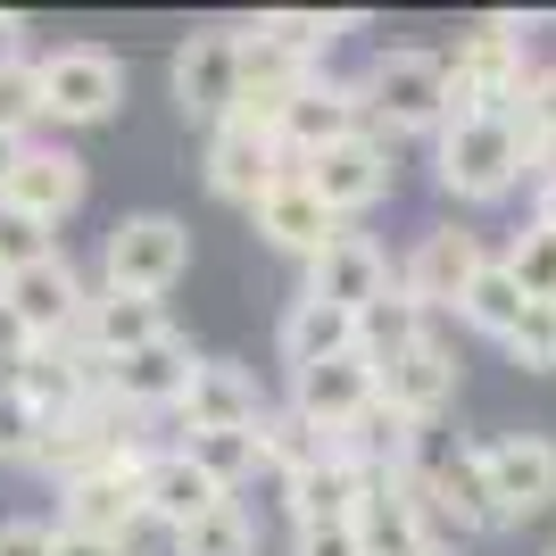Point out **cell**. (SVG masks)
Instances as JSON below:
<instances>
[{"label":"cell","instance_id":"1f68e13d","mask_svg":"<svg viewBox=\"0 0 556 556\" xmlns=\"http://www.w3.org/2000/svg\"><path fill=\"white\" fill-rule=\"evenodd\" d=\"M50 232H59V225H42V216H25V208L0 200V282H17V275H34L42 257H59Z\"/></svg>","mask_w":556,"mask_h":556},{"label":"cell","instance_id":"d6a6232c","mask_svg":"<svg viewBox=\"0 0 556 556\" xmlns=\"http://www.w3.org/2000/svg\"><path fill=\"white\" fill-rule=\"evenodd\" d=\"M257 25H266V34L300 59V67H316V59L349 34V17H325V9H275V17H257Z\"/></svg>","mask_w":556,"mask_h":556},{"label":"cell","instance_id":"f35d334b","mask_svg":"<svg viewBox=\"0 0 556 556\" xmlns=\"http://www.w3.org/2000/svg\"><path fill=\"white\" fill-rule=\"evenodd\" d=\"M34 441H42V416L25 407L17 382H0V457H34Z\"/></svg>","mask_w":556,"mask_h":556},{"label":"cell","instance_id":"74e56055","mask_svg":"<svg viewBox=\"0 0 556 556\" xmlns=\"http://www.w3.org/2000/svg\"><path fill=\"white\" fill-rule=\"evenodd\" d=\"M507 357H515V366H532V374H556V300H532V316L515 325Z\"/></svg>","mask_w":556,"mask_h":556},{"label":"cell","instance_id":"836d02e7","mask_svg":"<svg viewBox=\"0 0 556 556\" xmlns=\"http://www.w3.org/2000/svg\"><path fill=\"white\" fill-rule=\"evenodd\" d=\"M515 134H523V150H532V166L556 159V59L532 75V92H523V109H515Z\"/></svg>","mask_w":556,"mask_h":556},{"label":"cell","instance_id":"e0dca14e","mask_svg":"<svg viewBox=\"0 0 556 556\" xmlns=\"http://www.w3.org/2000/svg\"><path fill=\"white\" fill-rule=\"evenodd\" d=\"M399 282H391V257L374 250L366 232H341L316 266H307V300H325V307H349V316H366L374 300H391Z\"/></svg>","mask_w":556,"mask_h":556},{"label":"cell","instance_id":"277c9868","mask_svg":"<svg viewBox=\"0 0 556 556\" xmlns=\"http://www.w3.org/2000/svg\"><path fill=\"white\" fill-rule=\"evenodd\" d=\"M191 266V232L175 216H116L100 241V291H134V300H166Z\"/></svg>","mask_w":556,"mask_h":556},{"label":"cell","instance_id":"6da1fadb","mask_svg":"<svg viewBox=\"0 0 556 556\" xmlns=\"http://www.w3.org/2000/svg\"><path fill=\"white\" fill-rule=\"evenodd\" d=\"M532 75L540 67H523V17L473 25L457 42V59H448V116H515Z\"/></svg>","mask_w":556,"mask_h":556},{"label":"cell","instance_id":"f546056e","mask_svg":"<svg viewBox=\"0 0 556 556\" xmlns=\"http://www.w3.org/2000/svg\"><path fill=\"white\" fill-rule=\"evenodd\" d=\"M457 316H465L473 332H490V341H515V325L532 316V291L515 282V266H507V257H490V266H482V282L465 291V307H457Z\"/></svg>","mask_w":556,"mask_h":556},{"label":"cell","instance_id":"d6986e66","mask_svg":"<svg viewBox=\"0 0 556 556\" xmlns=\"http://www.w3.org/2000/svg\"><path fill=\"white\" fill-rule=\"evenodd\" d=\"M175 416H184L191 432H257V424H266V399H257V382L232 366V357H200Z\"/></svg>","mask_w":556,"mask_h":556},{"label":"cell","instance_id":"e575fe53","mask_svg":"<svg viewBox=\"0 0 556 556\" xmlns=\"http://www.w3.org/2000/svg\"><path fill=\"white\" fill-rule=\"evenodd\" d=\"M184 448H191L200 465H208V473H216L225 490H241V482L257 473V432H191Z\"/></svg>","mask_w":556,"mask_h":556},{"label":"cell","instance_id":"3957f363","mask_svg":"<svg viewBox=\"0 0 556 556\" xmlns=\"http://www.w3.org/2000/svg\"><path fill=\"white\" fill-rule=\"evenodd\" d=\"M532 166L515 116H448L441 125V191L448 200H507L515 175Z\"/></svg>","mask_w":556,"mask_h":556},{"label":"cell","instance_id":"2e32d148","mask_svg":"<svg viewBox=\"0 0 556 556\" xmlns=\"http://www.w3.org/2000/svg\"><path fill=\"white\" fill-rule=\"evenodd\" d=\"M159 341H166V307L134 300V291H92L84 332H75V349L100 357V366H125V357H141V349H159Z\"/></svg>","mask_w":556,"mask_h":556},{"label":"cell","instance_id":"8992f818","mask_svg":"<svg viewBox=\"0 0 556 556\" xmlns=\"http://www.w3.org/2000/svg\"><path fill=\"white\" fill-rule=\"evenodd\" d=\"M141 482H150V448H116L100 473L59 490V532H92V540H125L141 523Z\"/></svg>","mask_w":556,"mask_h":556},{"label":"cell","instance_id":"5bb4252c","mask_svg":"<svg viewBox=\"0 0 556 556\" xmlns=\"http://www.w3.org/2000/svg\"><path fill=\"white\" fill-rule=\"evenodd\" d=\"M300 175L332 216H357V208H374V200L391 191V141L357 134V141H341V150H325V159H307Z\"/></svg>","mask_w":556,"mask_h":556},{"label":"cell","instance_id":"9c48e42d","mask_svg":"<svg viewBox=\"0 0 556 556\" xmlns=\"http://www.w3.org/2000/svg\"><path fill=\"white\" fill-rule=\"evenodd\" d=\"M291 175V159H282L275 134H257L250 116H225L208 134V191L216 200H232V208H257L266 191Z\"/></svg>","mask_w":556,"mask_h":556},{"label":"cell","instance_id":"b9f144b4","mask_svg":"<svg viewBox=\"0 0 556 556\" xmlns=\"http://www.w3.org/2000/svg\"><path fill=\"white\" fill-rule=\"evenodd\" d=\"M291 556H366V540H357V523H332V532H300Z\"/></svg>","mask_w":556,"mask_h":556},{"label":"cell","instance_id":"4fadbf2b","mask_svg":"<svg viewBox=\"0 0 556 556\" xmlns=\"http://www.w3.org/2000/svg\"><path fill=\"white\" fill-rule=\"evenodd\" d=\"M250 225H257V241H266V250L307 257V266H316V257H325L332 241H341V216H332L325 200L307 191V175H300V166H291V175H282V184H275V191H266V200L250 208Z\"/></svg>","mask_w":556,"mask_h":556},{"label":"cell","instance_id":"ac0fdd59","mask_svg":"<svg viewBox=\"0 0 556 556\" xmlns=\"http://www.w3.org/2000/svg\"><path fill=\"white\" fill-rule=\"evenodd\" d=\"M374 399H382V374H374L366 357H332V366H307V374H291V407H300L307 424H325L332 441H341L349 424L366 416Z\"/></svg>","mask_w":556,"mask_h":556},{"label":"cell","instance_id":"44dd1931","mask_svg":"<svg viewBox=\"0 0 556 556\" xmlns=\"http://www.w3.org/2000/svg\"><path fill=\"white\" fill-rule=\"evenodd\" d=\"M0 200L25 216H42V225H67L75 208H84V159L75 150H42V141H25L17 175L0 184Z\"/></svg>","mask_w":556,"mask_h":556},{"label":"cell","instance_id":"ab89813d","mask_svg":"<svg viewBox=\"0 0 556 556\" xmlns=\"http://www.w3.org/2000/svg\"><path fill=\"white\" fill-rule=\"evenodd\" d=\"M34 357H42V341L25 332V316H17V307L0 300V382H17V374L34 366Z\"/></svg>","mask_w":556,"mask_h":556},{"label":"cell","instance_id":"484cf974","mask_svg":"<svg viewBox=\"0 0 556 556\" xmlns=\"http://www.w3.org/2000/svg\"><path fill=\"white\" fill-rule=\"evenodd\" d=\"M332 357H357V316L300 291V300H291V316H282V366L307 374V366H332Z\"/></svg>","mask_w":556,"mask_h":556},{"label":"cell","instance_id":"83f0119b","mask_svg":"<svg viewBox=\"0 0 556 556\" xmlns=\"http://www.w3.org/2000/svg\"><path fill=\"white\" fill-rule=\"evenodd\" d=\"M332 457V432L325 424H307L300 407H266V424H257V465H275L282 482H300L307 465Z\"/></svg>","mask_w":556,"mask_h":556},{"label":"cell","instance_id":"603a6c76","mask_svg":"<svg viewBox=\"0 0 556 556\" xmlns=\"http://www.w3.org/2000/svg\"><path fill=\"white\" fill-rule=\"evenodd\" d=\"M291 490V523L300 532H332V523H357L374 498V473H357L349 457H325V465H307L300 482H282Z\"/></svg>","mask_w":556,"mask_h":556},{"label":"cell","instance_id":"4316f807","mask_svg":"<svg viewBox=\"0 0 556 556\" xmlns=\"http://www.w3.org/2000/svg\"><path fill=\"white\" fill-rule=\"evenodd\" d=\"M232 34H241V109H250V100H291V92L316 84V75H307L266 25H232Z\"/></svg>","mask_w":556,"mask_h":556},{"label":"cell","instance_id":"d590c367","mask_svg":"<svg viewBox=\"0 0 556 556\" xmlns=\"http://www.w3.org/2000/svg\"><path fill=\"white\" fill-rule=\"evenodd\" d=\"M34 116H50L42 67H34V59H17V67H0V134L25 141V125H34Z\"/></svg>","mask_w":556,"mask_h":556},{"label":"cell","instance_id":"4dcf8cb0","mask_svg":"<svg viewBox=\"0 0 556 556\" xmlns=\"http://www.w3.org/2000/svg\"><path fill=\"white\" fill-rule=\"evenodd\" d=\"M175 556H257V523L241 515V498H225V507L200 515L191 532H175Z\"/></svg>","mask_w":556,"mask_h":556},{"label":"cell","instance_id":"7a4b0ae2","mask_svg":"<svg viewBox=\"0 0 556 556\" xmlns=\"http://www.w3.org/2000/svg\"><path fill=\"white\" fill-rule=\"evenodd\" d=\"M357 92H366V125L382 141L391 134H441L448 125V59H432V50H382Z\"/></svg>","mask_w":556,"mask_h":556},{"label":"cell","instance_id":"d4e9b609","mask_svg":"<svg viewBox=\"0 0 556 556\" xmlns=\"http://www.w3.org/2000/svg\"><path fill=\"white\" fill-rule=\"evenodd\" d=\"M382 399H391L407 424H432L457 399V357H448L441 341H416L399 366H382Z\"/></svg>","mask_w":556,"mask_h":556},{"label":"cell","instance_id":"30bf717a","mask_svg":"<svg viewBox=\"0 0 556 556\" xmlns=\"http://www.w3.org/2000/svg\"><path fill=\"white\" fill-rule=\"evenodd\" d=\"M0 300L25 316V332H34L42 349H67L75 332H84V307H92V291H84V275H75L67 250H59V257H42L34 275L0 282Z\"/></svg>","mask_w":556,"mask_h":556},{"label":"cell","instance_id":"ffe728a7","mask_svg":"<svg viewBox=\"0 0 556 556\" xmlns=\"http://www.w3.org/2000/svg\"><path fill=\"white\" fill-rule=\"evenodd\" d=\"M232 490L216 482L208 465L191 457V448H159V457H150V482H141V507L159 515L166 532H191V523H200V515H216L225 507Z\"/></svg>","mask_w":556,"mask_h":556},{"label":"cell","instance_id":"8fae6325","mask_svg":"<svg viewBox=\"0 0 556 556\" xmlns=\"http://www.w3.org/2000/svg\"><path fill=\"white\" fill-rule=\"evenodd\" d=\"M482 241L473 232H457V225H441V232H424L416 250H407V266H399V291L432 316V307H465V291L482 282Z\"/></svg>","mask_w":556,"mask_h":556},{"label":"cell","instance_id":"7bdbcfd3","mask_svg":"<svg viewBox=\"0 0 556 556\" xmlns=\"http://www.w3.org/2000/svg\"><path fill=\"white\" fill-rule=\"evenodd\" d=\"M59 556H134L125 540H92V532H59Z\"/></svg>","mask_w":556,"mask_h":556},{"label":"cell","instance_id":"9a60e30c","mask_svg":"<svg viewBox=\"0 0 556 556\" xmlns=\"http://www.w3.org/2000/svg\"><path fill=\"white\" fill-rule=\"evenodd\" d=\"M482 465H490V490H498V515H507V523L556 507V441H540V432H507V441L482 448Z\"/></svg>","mask_w":556,"mask_h":556},{"label":"cell","instance_id":"7c38bea8","mask_svg":"<svg viewBox=\"0 0 556 556\" xmlns=\"http://www.w3.org/2000/svg\"><path fill=\"white\" fill-rule=\"evenodd\" d=\"M357 134H374L366 125V92L316 75V84L291 100V116H282V159L307 166V159H325V150H341V141H357Z\"/></svg>","mask_w":556,"mask_h":556},{"label":"cell","instance_id":"ba28073f","mask_svg":"<svg viewBox=\"0 0 556 556\" xmlns=\"http://www.w3.org/2000/svg\"><path fill=\"white\" fill-rule=\"evenodd\" d=\"M175 109L200 116L208 134L225 116H241V34H232V25L191 34V42L175 50Z\"/></svg>","mask_w":556,"mask_h":556},{"label":"cell","instance_id":"7dc6e473","mask_svg":"<svg viewBox=\"0 0 556 556\" xmlns=\"http://www.w3.org/2000/svg\"><path fill=\"white\" fill-rule=\"evenodd\" d=\"M548 556H556V548H548Z\"/></svg>","mask_w":556,"mask_h":556},{"label":"cell","instance_id":"60d3db41","mask_svg":"<svg viewBox=\"0 0 556 556\" xmlns=\"http://www.w3.org/2000/svg\"><path fill=\"white\" fill-rule=\"evenodd\" d=\"M0 556H59V532H50V523H0Z\"/></svg>","mask_w":556,"mask_h":556},{"label":"cell","instance_id":"7402d4cb","mask_svg":"<svg viewBox=\"0 0 556 556\" xmlns=\"http://www.w3.org/2000/svg\"><path fill=\"white\" fill-rule=\"evenodd\" d=\"M357 540H366V556H432L441 548V523L424 515L416 482L399 473V482H374L366 515H357Z\"/></svg>","mask_w":556,"mask_h":556},{"label":"cell","instance_id":"8d00e7d4","mask_svg":"<svg viewBox=\"0 0 556 556\" xmlns=\"http://www.w3.org/2000/svg\"><path fill=\"white\" fill-rule=\"evenodd\" d=\"M507 266H515V282L532 291V300H556V232L548 225H532V232H515V250H507Z\"/></svg>","mask_w":556,"mask_h":556},{"label":"cell","instance_id":"bcb514c9","mask_svg":"<svg viewBox=\"0 0 556 556\" xmlns=\"http://www.w3.org/2000/svg\"><path fill=\"white\" fill-rule=\"evenodd\" d=\"M432 556H457V548H448V540H441V548H432Z\"/></svg>","mask_w":556,"mask_h":556},{"label":"cell","instance_id":"ee69618b","mask_svg":"<svg viewBox=\"0 0 556 556\" xmlns=\"http://www.w3.org/2000/svg\"><path fill=\"white\" fill-rule=\"evenodd\" d=\"M17 59H25V17L0 9V67H17Z\"/></svg>","mask_w":556,"mask_h":556},{"label":"cell","instance_id":"5b68a950","mask_svg":"<svg viewBox=\"0 0 556 556\" xmlns=\"http://www.w3.org/2000/svg\"><path fill=\"white\" fill-rule=\"evenodd\" d=\"M424 498V515L441 523L448 540H482V532H507V515H498V490H490V465L482 448H441L432 465L407 473Z\"/></svg>","mask_w":556,"mask_h":556},{"label":"cell","instance_id":"f1b7e54d","mask_svg":"<svg viewBox=\"0 0 556 556\" xmlns=\"http://www.w3.org/2000/svg\"><path fill=\"white\" fill-rule=\"evenodd\" d=\"M416 341H432V332H424V307L407 300V291H391V300H374L366 316H357V357H366L374 374L399 366V357H407Z\"/></svg>","mask_w":556,"mask_h":556},{"label":"cell","instance_id":"cb8c5ba5","mask_svg":"<svg viewBox=\"0 0 556 556\" xmlns=\"http://www.w3.org/2000/svg\"><path fill=\"white\" fill-rule=\"evenodd\" d=\"M191 366H200V357L166 332L159 349H141V357H125V366H109V399L125 407V416H141V407H184Z\"/></svg>","mask_w":556,"mask_h":556},{"label":"cell","instance_id":"f6af8a7d","mask_svg":"<svg viewBox=\"0 0 556 556\" xmlns=\"http://www.w3.org/2000/svg\"><path fill=\"white\" fill-rule=\"evenodd\" d=\"M532 225H548V232H556V166H548V175H540V200H532Z\"/></svg>","mask_w":556,"mask_h":556},{"label":"cell","instance_id":"52a82bcc","mask_svg":"<svg viewBox=\"0 0 556 556\" xmlns=\"http://www.w3.org/2000/svg\"><path fill=\"white\" fill-rule=\"evenodd\" d=\"M34 67H42V100H50L59 125H109L116 100H125V67L100 42H59Z\"/></svg>","mask_w":556,"mask_h":556}]
</instances>
